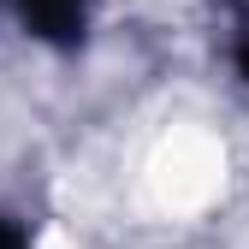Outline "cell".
<instances>
[{
    "label": "cell",
    "mask_w": 249,
    "mask_h": 249,
    "mask_svg": "<svg viewBox=\"0 0 249 249\" xmlns=\"http://www.w3.org/2000/svg\"><path fill=\"white\" fill-rule=\"evenodd\" d=\"M30 36H42L53 48H71L89 30V0H12Z\"/></svg>",
    "instance_id": "1"
},
{
    "label": "cell",
    "mask_w": 249,
    "mask_h": 249,
    "mask_svg": "<svg viewBox=\"0 0 249 249\" xmlns=\"http://www.w3.org/2000/svg\"><path fill=\"white\" fill-rule=\"evenodd\" d=\"M0 249H30V243H24V231H18L12 220H0Z\"/></svg>",
    "instance_id": "2"
},
{
    "label": "cell",
    "mask_w": 249,
    "mask_h": 249,
    "mask_svg": "<svg viewBox=\"0 0 249 249\" xmlns=\"http://www.w3.org/2000/svg\"><path fill=\"white\" fill-rule=\"evenodd\" d=\"M237 66H243V77H249V36H243V48H237Z\"/></svg>",
    "instance_id": "3"
}]
</instances>
